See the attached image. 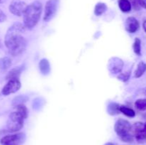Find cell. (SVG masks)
Instances as JSON below:
<instances>
[{
  "label": "cell",
  "instance_id": "1",
  "mask_svg": "<svg viewBox=\"0 0 146 145\" xmlns=\"http://www.w3.org/2000/svg\"><path fill=\"white\" fill-rule=\"evenodd\" d=\"M25 26L21 23H14L9 27L5 35L4 44L11 55L14 56L22 53L27 47V40L22 36Z\"/></svg>",
  "mask_w": 146,
  "mask_h": 145
},
{
  "label": "cell",
  "instance_id": "2",
  "mask_svg": "<svg viewBox=\"0 0 146 145\" xmlns=\"http://www.w3.org/2000/svg\"><path fill=\"white\" fill-rule=\"evenodd\" d=\"M42 11V4L35 1L27 7L24 16V25L28 29H32L39 21Z\"/></svg>",
  "mask_w": 146,
  "mask_h": 145
},
{
  "label": "cell",
  "instance_id": "3",
  "mask_svg": "<svg viewBox=\"0 0 146 145\" xmlns=\"http://www.w3.org/2000/svg\"><path fill=\"white\" fill-rule=\"evenodd\" d=\"M114 129L123 142H132L133 141L134 136L133 134L132 126L128 121L123 119H119L115 122Z\"/></svg>",
  "mask_w": 146,
  "mask_h": 145
},
{
  "label": "cell",
  "instance_id": "4",
  "mask_svg": "<svg viewBox=\"0 0 146 145\" xmlns=\"http://www.w3.org/2000/svg\"><path fill=\"white\" fill-rule=\"evenodd\" d=\"M24 117L18 111L11 112L9 115L7 120V130L10 132H18L22 129L24 126Z\"/></svg>",
  "mask_w": 146,
  "mask_h": 145
},
{
  "label": "cell",
  "instance_id": "5",
  "mask_svg": "<svg viewBox=\"0 0 146 145\" xmlns=\"http://www.w3.org/2000/svg\"><path fill=\"white\" fill-rule=\"evenodd\" d=\"M59 7V0H48L45 5L44 21H49L56 15Z\"/></svg>",
  "mask_w": 146,
  "mask_h": 145
},
{
  "label": "cell",
  "instance_id": "6",
  "mask_svg": "<svg viewBox=\"0 0 146 145\" xmlns=\"http://www.w3.org/2000/svg\"><path fill=\"white\" fill-rule=\"evenodd\" d=\"M26 136L24 133H18L14 134L7 135L0 140L1 145H18L25 141Z\"/></svg>",
  "mask_w": 146,
  "mask_h": 145
},
{
  "label": "cell",
  "instance_id": "7",
  "mask_svg": "<svg viewBox=\"0 0 146 145\" xmlns=\"http://www.w3.org/2000/svg\"><path fill=\"white\" fill-rule=\"evenodd\" d=\"M133 136L138 142H146V128L145 123L136 122L132 126Z\"/></svg>",
  "mask_w": 146,
  "mask_h": 145
},
{
  "label": "cell",
  "instance_id": "8",
  "mask_svg": "<svg viewBox=\"0 0 146 145\" xmlns=\"http://www.w3.org/2000/svg\"><path fill=\"white\" fill-rule=\"evenodd\" d=\"M28 6L21 0H12L9 5V11L14 15L21 16L24 15Z\"/></svg>",
  "mask_w": 146,
  "mask_h": 145
},
{
  "label": "cell",
  "instance_id": "9",
  "mask_svg": "<svg viewBox=\"0 0 146 145\" xmlns=\"http://www.w3.org/2000/svg\"><path fill=\"white\" fill-rule=\"evenodd\" d=\"M21 86V82L19 80V79L9 80L3 88L1 93L5 96L10 95V94L15 93L20 89Z\"/></svg>",
  "mask_w": 146,
  "mask_h": 145
},
{
  "label": "cell",
  "instance_id": "10",
  "mask_svg": "<svg viewBox=\"0 0 146 145\" xmlns=\"http://www.w3.org/2000/svg\"><path fill=\"white\" fill-rule=\"evenodd\" d=\"M124 63L118 57H113L108 61V68L112 74L121 73L123 68Z\"/></svg>",
  "mask_w": 146,
  "mask_h": 145
},
{
  "label": "cell",
  "instance_id": "11",
  "mask_svg": "<svg viewBox=\"0 0 146 145\" xmlns=\"http://www.w3.org/2000/svg\"><path fill=\"white\" fill-rule=\"evenodd\" d=\"M125 29L131 34L136 32L140 27V24L138 20L134 17H128L125 21Z\"/></svg>",
  "mask_w": 146,
  "mask_h": 145
},
{
  "label": "cell",
  "instance_id": "12",
  "mask_svg": "<svg viewBox=\"0 0 146 145\" xmlns=\"http://www.w3.org/2000/svg\"><path fill=\"white\" fill-rule=\"evenodd\" d=\"M23 69H24V66L21 65V66H17L16 68L11 69L9 72L7 74L6 79L7 80H12V79H19L20 75L22 72Z\"/></svg>",
  "mask_w": 146,
  "mask_h": 145
},
{
  "label": "cell",
  "instance_id": "13",
  "mask_svg": "<svg viewBox=\"0 0 146 145\" xmlns=\"http://www.w3.org/2000/svg\"><path fill=\"white\" fill-rule=\"evenodd\" d=\"M39 70L43 75H48L51 71V66L48 61L46 58H43L40 61L38 64Z\"/></svg>",
  "mask_w": 146,
  "mask_h": 145
},
{
  "label": "cell",
  "instance_id": "14",
  "mask_svg": "<svg viewBox=\"0 0 146 145\" xmlns=\"http://www.w3.org/2000/svg\"><path fill=\"white\" fill-rule=\"evenodd\" d=\"M120 107H121V105L115 103V102H111L108 105V107H107L108 113L110 114L111 115H118V114H119L121 112V111H120Z\"/></svg>",
  "mask_w": 146,
  "mask_h": 145
},
{
  "label": "cell",
  "instance_id": "15",
  "mask_svg": "<svg viewBox=\"0 0 146 145\" xmlns=\"http://www.w3.org/2000/svg\"><path fill=\"white\" fill-rule=\"evenodd\" d=\"M118 6H119L120 9L123 12L125 13L131 11V8H132L131 3L128 0H119L118 1Z\"/></svg>",
  "mask_w": 146,
  "mask_h": 145
},
{
  "label": "cell",
  "instance_id": "16",
  "mask_svg": "<svg viewBox=\"0 0 146 145\" xmlns=\"http://www.w3.org/2000/svg\"><path fill=\"white\" fill-rule=\"evenodd\" d=\"M107 10V6L105 3L98 2L96 5L95 9H94V14L97 16L102 15L104 12Z\"/></svg>",
  "mask_w": 146,
  "mask_h": 145
},
{
  "label": "cell",
  "instance_id": "17",
  "mask_svg": "<svg viewBox=\"0 0 146 145\" xmlns=\"http://www.w3.org/2000/svg\"><path fill=\"white\" fill-rule=\"evenodd\" d=\"M146 71V63L144 62H140L138 63L137 69L135 70V77L136 78H141Z\"/></svg>",
  "mask_w": 146,
  "mask_h": 145
},
{
  "label": "cell",
  "instance_id": "18",
  "mask_svg": "<svg viewBox=\"0 0 146 145\" xmlns=\"http://www.w3.org/2000/svg\"><path fill=\"white\" fill-rule=\"evenodd\" d=\"M120 111L123 115L128 117H134L135 116V112L133 109L128 107L126 106H124V105H121V107H120Z\"/></svg>",
  "mask_w": 146,
  "mask_h": 145
},
{
  "label": "cell",
  "instance_id": "19",
  "mask_svg": "<svg viewBox=\"0 0 146 145\" xmlns=\"http://www.w3.org/2000/svg\"><path fill=\"white\" fill-rule=\"evenodd\" d=\"M11 65V60L8 57L0 58V69L5 71Z\"/></svg>",
  "mask_w": 146,
  "mask_h": 145
},
{
  "label": "cell",
  "instance_id": "20",
  "mask_svg": "<svg viewBox=\"0 0 146 145\" xmlns=\"http://www.w3.org/2000/svg\"><path fill=\"white\" fill-rule=\"evenodd\" d=\"M133 49L136 55H141V41L138 38H136L135 39L133 45Z\"/></svg>",
  "mask_w": 146,
  "mask_h": 145
},
{
  "label": "cell",
  "instance_id": "21",
  "mask_svg": "<svg viewBox=\"0 0 146 145\" xmlns=\"http://www.w3.org/2000/svg\"><path fill=\"white\" fill-rule=\"evenodd\" d=\"M15 107L17 109V111H18L23 115L24 119H27V117H28V109H27V107L24 104H20V105L15 106Z\"/></svg>",
  "mask_w": 146,
  "mask_h": 145
},
{
  "label": "cell",
  "instance_id": "22",
  "mask_svg": "<svg viewBox=\"0 0 146 145\" xmlns=\"http://www.w3.org/2000/svg\"><path fill=\"white\" fill-rule=\"evenodd\" d=\"M135 106L138 110H146V99H139L135 101Z\"/></svg>",
  "mask_w": 146,
  "mask_h": 145
},
{
  "label": "cell",
  "instance_id": "23",
  "mask_svg": "<svg viewBox=\"0 0 146 145\" xmlns=\"http://www.w3.org/2000/svg\"><path fill=\"white\" fill-rule=\"evenodd\" d=\"M132 1L135 9H139L140 7L146 9V0H132Z\"/></svg>",
  "mask_w": 146,
  "mask_h": 145
},
{
  "label": "cell",
  "instance_id": "24",
  "mask_svg": "<svg viewBox=\"0 0 146 145\" xmlns=\"http://www.w3.org/2000/svg\"><path fill=\"white\" fill-rule=\"evenodd\" d=\"M131 74V71H127V72H123V73H120V75H118V78L119 80H121V81H123V82H126L127 80H129Z\"/></svg>",
  "mask_w": 146,
  "mask_h": 145
},
{
  "label": "cell",
  "instance_id": "25",
  "mask_svg": "<svg viewBox=\"0 0 146 145\" xmlns=\"http://www.w3.org/2000/svg\"><path fill=\"white\" fill-rule=\"evenodd\" d=\"M27 99H28V98L24 96L17 97V98L13 100V105H14V106H17V105H20V104H23V102H26V100H27Z\"/></svg>",
  "mask_w": 146,
  "mask_h": 145
},
{
  "label": "cell",
  "instance_id": "26",
  "mask_svg": "<svg viewBox=\"0 0 146 145\" xmlns=\"http://www.w3.org/2000/svg\"><path fill=\"white\" fill-rule=\"evenodd\" d=\"M6 20H7V16L4 14V11H2L0 9V23L4 22Z\"/></svg>",
  "mask_w": 146,
  "mask_h": 145
},
{
  "label": "cell",
  "instance_id": "27",
  "mask_svg": "<svg viewBox=\"0 0 146 145\" xmlns=\"http://www.w3.org/2000/svg\"><path fill=\"white\" fill-rule=\"evenodd\" d=\"M143 26L144 31H145L146 32V21H144L143 24Z\"/></svg>",
  "mask_w": 146,
  "mask_h": 145
},
{
  "label": "cell",
  "instance_id": "28",
  "mask_svg": "<svg viewBox=\"0 0 146 145\" xmlns=\"http://www.w3.org/2000/svg\"><path fill=\"white\" fill-rule=\"evenodd\" d=\"M104 145H114L113 143H111V142H108V143H106Z\"/></svg>",
  "mask_w": 146,
  "mask_h": 145
},
{
  "label": "cell",
  "instance_id": "29",
  "mask_svg": "<svg viewBox=\"0 0 146 145\" xmlns=\"http://www.w3.org/2000/svg\"><path fill=\"white\" fill-rule=\"evenodd\" d=\"M6 1V0H0V4H2V3H4Z\"/></svg>",
  "mask_w": 146,
  "mask_h": 145
},
{
  "label": "cell",
  "instance_id": "30",
  "mask_svg": "<svg viewBox=\"0 0 146 145\" xmlns=\"http://www.w3.org/2000/svg\"><path fill=\"white\" fill-rule=\"evenodd\" d=\"M145 128H146V123H145Z\"/></svg>",
  "mask_w": 146,
  "mask_h": 145
},
{
  "label": "cell",
  "instance_id": "31",
  "mask_svg": "<svg viewBox=\"0 0 146 145\" xmlns=\"http://www.w3.org/2000/svg\"><path fill=\"white\" fill-rule=\"evenodd\" d=\"M145 95H146V90H145Z\"/></svg>",
  "mask_w": 146,
  "mask_h": 145
},
{
  "label": "cell",
  "instance_id": "32",
  "mask_svg": "<svg viewBox=\"0 0 146 145\" xmlns=\"http://www.w3.org/2000/svg\"><path fill=\"white\" fill-rule=\"evenodd\" d=\"M0 44H1V42H0Z\"/></svg>",
  "mask_w": 146,
  "mask_h": 145
}]
</instances>
